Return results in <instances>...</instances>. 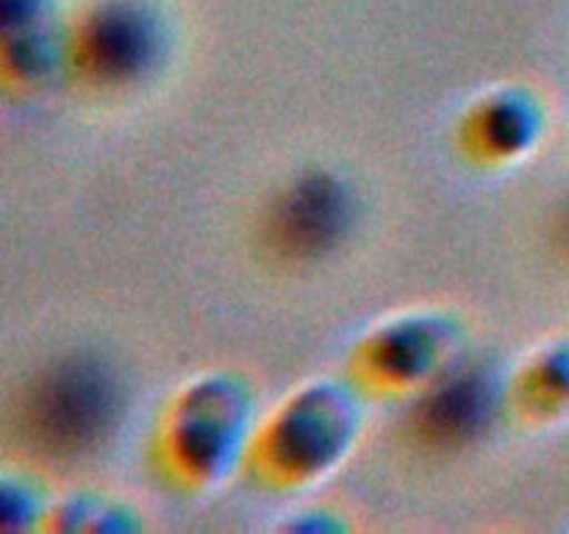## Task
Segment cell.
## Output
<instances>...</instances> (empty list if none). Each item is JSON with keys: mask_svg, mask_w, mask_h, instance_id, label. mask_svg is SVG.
Listing matches in <instances>:
<instances>
[{"mask_svg": "<svg viewBox=\"0 0 569 534\" xmlns=\"http://www.w3.org/2000/svg\"><path fill=\"white\" fill-rule=\"evenodd\" d=\"M111 412V393L89 370H64L42 387L33 400V426L56 448L92 443Z\"/></svg>", "mask_w": 569, "mask_h": 534, "instance_id": "6da1fadb", "label": "cell"}, {"mask_svg": "<svg viewBox=\"0 0 569 534\" xmlns=\"http://www.w3.org/2000/svg\"><path fill=\"white\" fill-rule=\"evenodd\" d=\"M92 48L94 59L103 67L128 70L144 59L150 48V26L131 6H109L92 20Z\"/></svg>", "mask_w": 569, "mask_h": 534, "instance_id": "7a4b0ae2", "label": "cell"}, {"mask_svg": "<svg viewBox=\"0 0 569 534\" xmlns=\"http://www.w3.org/2000/svg\"><path fill=\"white\" fill-rule=\"evenodd\" d=\"M342 222V198L328 184H309L298 189L281 215V228L292 248H317Z\"/></svg>", "mask_w": 569, "mask_h": 534, "instance_id": "3957f363", "label": "cell"}]
</instances>
